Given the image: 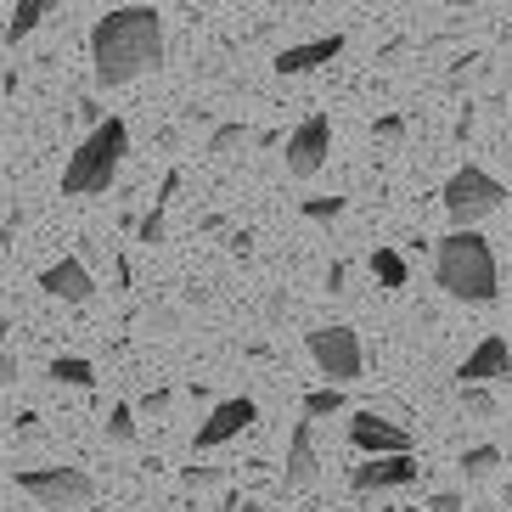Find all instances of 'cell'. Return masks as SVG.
<instances>
[{"instance_id": "obj_4", "label": "cell", "mask_w": 512, "mask_h": 512, "mask_svg": "<svg viewBox=\"0 0 512 512\" xmlns=\"http://www.w3.org/2000/svg\"><path fill=\"white\" fill-rule=\"evenodd\" d=\"M439 203H445V214H451V231H479V220H490L496 209H507V186H501L490 169L462 164L451 181H445Z\"/></svg>"}, {"instance_id": "obj_30", "label": "cell", "mask_w": 512, "mask_h": 512, "mask_svg": "<svg viewBox=\"0 0 512 512\" xmlns=\"http://www.w3.org/2000/svg\"><path fill=\"white\" fill-rule=\"evenodd\" d=\"M462 507V496H434V512H456Z\"/></svg>"}, {"instance_id": "obj_8", "label": "cell", "mask_w": 512, "mask_h": 512, "mask_svg": "<svg viewBox=\"0 0 512 512\" xmlns=\"http://www.w3.org/2000/svg\"><path fill=\"white\" fill-rule=\"evenodd\" d=\"M417 479H422L417 451L411 456H366L361 467H349V490H361V496H377V490H411Z\"/></svg>"}, {"instance_id": "obj_9", "label": "cell", "mask_w": 512, "mask_h": 512, "mask_svg": "<svg viewBox=\"0 0 512 512\" xmlns=\"http://www.w3.org/2000/svg\"><path fill=\"white\" fill-rule=\"evenodd\" d=\"M349 445L361 456H411L417 451L406 428L389 422V417H377V411H355V417H349Z\"/></svg>"}, {"instance_id": "obj_23", "label": "cell", "mask_w": 512, "mask_h": 512, "mask_svg": "<svg viewBox=\"0 0 512 512\" xmlns=\"http://www.w3.org/2000/svg\"><path fill=\"white\" fill-rule=\"evenodd\" d=\"M107 439H113V445H130V439H136V406L107 411Z\"/></svg>"}, {"instance_id": "obj_28", "label": "cell", "mask_w": 512, "mask_h": 512, "mask_svg": "<svg viewBox=\"0 0 512 512\" xmlns=\"http://www.w3.org/2000/svg\"><path fill=\"white\" fill-rule=\"evenodd\" d=\"M400 130H406V124L394 119V113H389V119H377V136H383V141H394V136H400Z\"/></svg>"}, {"instance_id": "obj_25", "label": "cell", "mask_w": 512, "mask_h": 512, "mask_svg": "<svg viewBox=\"0 0 512 512\" xmlns=\"http://www.w3.org/2000/svg\"><path fill=\"white\" fill-rule=\"evenodd\" d=\"M164 411H169V389H152V394H141L136 417H164Z\"/></svg>"}, {"instance_id": "obj_16", "label": "cell", "mask_w": 512, "mask_h": 512, "mask_svg": "<svg viewBox=\"0 0 512 512\" xmlns=\"http://www.w3.org/2000/svg\"><path fill=\"white\" fill-rule=\"evenodd\" d=\"M372 276H377V287H383V293H400V287L411 282V265L394 254V248H372Z\"/></svg>"}, {"instance_id": "obj_29", "label": "cell", "mask_w": 512, "mask_h": 512, "mask_svg": "<svg viewBox=\"0 0 512 512\" xmlns=\"http://www.w3.org/2000/svg\"><path fill=\"white\" fill-rule=\"evenodd\" d=\"M175 321H181V316H175V310H152V327H164V332H175Z\"/></svg>"}, {"instance_id": "obj_3", "label": "cell", "mask_w": 512, "mask_h": 512, "mask_svg": "<svg viewBox=\"0 0 512 512\" xmlns=\"http://www.w3.org/2000/svg\"><path fill=\"white\" fill-rule=\"evenodd\" d=\"M124 152H130V124H124V119H102L91 136L68 152V164H62V192H68V197L107 192V186L119 181Z\"/></svg>"}, {"instance_id": "obj_32", "label": "cell", "mask_w": 512, "mask_h": 512, "mask_svg": "<svg viewBox=\"0 0 512 512\" xmlns=\"http://www.w3.org/2000/svg\"><path fill=\"white\" fill-rule=\"evenodd\" d=\"M445 6H456V12H462V6H473V0H445Z\"/></svg>"}, {"instance_id": "obj_13", "label": "cell", "mask_w": 512, "mask_h": 512, "mask_svg": "<svg viewBox=\"0 0 512 512\" xmlns=\"http://www.w3.org/2000/svg\"><path fill=\"white\" fill-rule=\"evenodd\" d=\"M456 377H462V389L467 383H501V377H512V344L501 338V332H490V338H479V349L467 355L462 366H456Z\"/></svg>"}, {"instance_id": "obj_11", "label": "cell", "mask_w": 512, "mask_h": 512, "mask_svg": "<svg viewBox=\"0 0 512 512\" xmlns=\"http://www.w3.org/2000/svg\"><path fill=\"white\" fill-rule=\"evenodd\" d=\"M40 293H46V299H62V304H91L96 299V276L79 254H68V259H57V265L40 271Z\"/></svg>"}, {"instance_id": "obj_5", "label": "cell", "mask_w": 512, "mask_h": 512, "mask_svg": "<svg viewBox=\"0 0 512 512\" xmlns=\"http://www.w3.org/2000/svg\"><path fill=\"white\" fill-rule=\"evenodd\" d=\"M17 490L40 512H85L96 501V479L85 467H17Z\"/></svg>"}, {"instance_id": "obj_1", "label": "cell", "mask_w": 512, "mask_h": 512, "mask_svg": "<svg viewBox=\"0 0 512 512\" xmlns=\"http://www.w3.org/2000/svg\"><path fill=\"white\" fill-rule=\"evenodd\" d=\"M164 68V17L152 6H113L91 29V74L102 91L136 85L141 74Z\"/></svg>"}, {"instance_id": "obj_7", "label": "cell", "mask_w": 512, "mask_h": 512, "mask_svg": "<svg viewBox=\"0 0 512 512\" xmlns=\"http://www.w3.org/2000/svg\"><path fill=\"white\" fill-rule=\"evenodd\" d=\"M327 152H332V124L321 119V113H310V119L287 136V175L293 181H310V175H321V164H327Z\"/></svg>"}, {"instance_id": "obj_22", "label": "cell", "mask_w": 512, "mask_h": 512, "mask_svg": "<svg viewBox=\"0 0 512 512\" xmlns=\"http://www.w3.org/2000/svg\"><path fill=\"white\" fill-rule=\"evenodd\" d=\"M299 214H304V220H316V226H332V220L344 214V197H304Z\"/></svg>"}, {"instance_id": "obj_19", "label": "cell", "mask_w": 512, "mask_h": 512, "mask_svg": "<svg viewBox=\"0 0 512 512\" xmlns=\"http://www.w3.org/2000/svg\"><path fill=\"white\" fill-rule=\"evenodd\" d=\"M248 147V124H214L209 130V158H231V152H242Z\"/></svg>"}, {"instance_id": "obj_18", "label": "cell", "mask_w": 512, "mask_h": 512, "mask_svg": "<svg viewBox=\"0 0 512 512\" xmlns=\"http://www.w3.org/2000/svg\"><path fill=\"white\" fill-rule=\"evenodd\" d=\"M51 0H17L12 17H6V46H17V40H29L34 29H40V17H46Z\"/></svg>"}, {"instance_id": "obj_34", "label": "cell", "mask_w": 512, "mask_h": 512, "mask_svg": "<svg viewBox=\"0 0 512 512\" xmlns=\"http://www.w3.org/2000/svg\"><path fill=\"white\" fill-rule=\"evenodd\" d=\"M507 383H512V377H507Z\"/></svg>"}, {"instance_id": "obj_21", "label": "cell", "mask_w": 512, "mask_h": 512, "mask_svg": "<svg viewBox=\"0 0 512 512\" xmlns=\"http://www.w3.org/2000/svg\"><path fill=\"white\" fill-rule=\"evenodd\" d=\"M462 411H467V417H479V422H490V417H496V394L484 389V383H467V389H462Z\"/></svg>"}, {"instance_id": "obj_14", "label": "cell", "mask_w": 512, "mask_h": 512, "mask_svg": "<svg viewBox=\"0 0 512 512\" xmlns=\"http://www.w3.org/2000/svg\"><path fill=\"white\" fill-rule=\"evenodd\" d=\"M321 473V456H316V422H293V434H287V467L282 479L287 490H310Z\"/></svg>"}, {"instance_id": "obj_17", "label": "cell", "mask_w": 512, "mask_h": 512, "mask_svg": "<svg viewBox=\"0 0 512 512\" xmlns=\"http://www.w3.org/2000/svg\"><path fill=\"white\" fill-rule=\"evenodd\" d=\"M344 411H349V394L332 389V383L304 394V422H327V417H344Z\"/></svg>"}, {"instance_id": "obj_27", "label": "cell", "mask_w": 512, "mask_h": 512, "mask_svg": "<svg viewBox=\"0 0 512 512\" xmlns=\"http://www.w3.org/2000/svg\"><path fill=\"white\" fill-rule=\"evenodd\" d=\"M17 372H23V366H17V355H6V349H0V389H12Z\"/></svg>"}, {"instance_id": "obj_20", "label": "cell", "mask_w": 512, "mask_h": 512, "mask_svg": "<svg viewBox=\"0 0 512 512\" xmlns=\"http://www.w3.org/2000/svg\"><path fill=\"white\" fill-rule=\"evenodd\" d=\"M496 467H501L496 445H473V451H462V473H467V479H490Z\"/></svg>"}, {"instance_id": "obj_33", "label": "cell", "mask_w": 512, "mask_h": 512, "mask_svg": "<svg viewBox=\"0 0 512 512\" xmlns=\"http://www.w3.org/2000/svg\"><path fill=\"white\" fill-rule=\"evenodd\" d=\"M186 6H203V12H209V6H214V0H186Z\"/></svg>"}, {"instance_id": "obj_10", "label": "cell", "mask_w": 512, "mask_h": 512, "mask_svg": "<svg viewBox=\"0 0 512 512\" xmlns=\"http://www.w3.org/2000/svg\"><path fill=\"white\" fill-rule=\"evenodd\" d=\"M259 422V406L248 400V394H237V400H220V406L209 411V417L197 422V451H220V445H231V439L242 434V428H254Z\"/></svg>"}, {"instance_id": "obj_24", "label": "cell", "mask_w": 512, "mask_h": 512, "mask_svg": "<svg viewBox=\"0 0 512 512\" xmlns=\"http://www.w3.org/2000/svg\"><path fill=\"white\" fill-rule=\"evenodd\" d=\"M164 203H152V209L147 214H141V226H136V242H141V248H158V242H164Z\"/></svg>"}, {"instance_id": "obj_31", "label": "cell", "mask_w": 512, "mask_h": 512, "mask_svg": "<svg viewBox=\"0 0 512 512\" xmlns=\"http://www.w3.org/2000/svg\"><path fill=\"white\" fill-rule=\"evenodd\" d=\"M231 512H271V507H265V501H237Z\"/></svg>"}, {"instance_id": "obj_6", "label": "cell", "mask_w": 512, "mask_h": 512, "mask_svg": "<svg viewBox=\"0 0 512 512\" xmlns=\"http://www.w3.org/2000/svg\"><path fill=\"white\" fill-rule=\"evenodd\" d=\"M310 361H316V372L327 377L332 389H344V383H355V377L366 372V355H361V332L344 327V321H332V327H316L310 338Z\"/></svg>"}, {"instance_id": "obj_2", "label": "cell", "mask_w": 512, "mask_h": 512, "mask_svg": "<svg viewBox=\"0 0 512 512\" xmlns=\"http://www.w3.org/2000/svg\"><path fill=\"white\" fill-rule=\"evenodd\" d=\"M434 287L456 304H496L501 293V265L496 248L479 231H451L434 248Z\"/></svg>"}, {"instance_id": "obj_15", "label": "cell", "mask_w": 512, "mask_h": 512, "mask_svg": "<svg viewBox=\"0 0 512 512\" xmlns=\"http://www.w3.org/2000/svg\"><path fill=\"white\" fill-rule=\"evenodd\" d=\"M51 383H62V389H96V366L85 361V355H57V361L46 366Z\"/></svg>"}, {"instance_id": "obj_26", "label": "cell", "mask_w": 512, "mask_h": 512, "mask_svg": "<svg viewBox=\"0 0 512 512\" xmlns=\"http://www.w3.org/2000/svg\"><path fill=\"white\" fill-rule=\"evenodd\" d=\"M181 479L192 484V490H209V484H220V467H186Z\"/></svg>"}, {"instance_id": "obj_12", "label": "cell", "mask_w": 512, "mask_h": 512, "mask_svg": "<svg viewBox=\"0 0 512 512\" xmlns=\"http://www.w3.org/2000/svg\"><path fill=\"white\" fill-rule=\"evenodd\" d=\"M344 57V34H321V40H299V46H282L276 51V74L282 79H299V74H316V68H327V62Z\"/></svg>"}]
</instances>
